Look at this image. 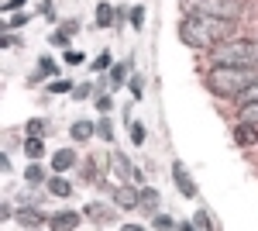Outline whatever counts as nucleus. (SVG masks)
<instances>
[{"label": "nucleus", "mask_w": 258, "mask_h": 231, "mask_svg": "<svg viewBox=\"0 0 258 231\" xmlns=\"http://www.w3.org/2000/svg\"><path fill=\"white\" fill-rule=\"evenodd\" d=\"M234 38V21L210 18V14H182L179 21V41L189 49H217Z\"/></svg>", "instance_id": "nucleus-1"}, {"label": "nucleus", "mask_w": 258, "mask_h": 231, "mask_svg": "<svg viewBox=\"0 0 258 231\" xmlns=\"http://www.w3.org/2000/svg\"><path fill=\"white\" fill-rule=\"evenodd\" d=\"M214 66H241V69H258V38H227L224 45L210 49Z\"/></svg>", "instance_id": "nucleus-2"}, {"label": "nucleus", "mask_w": 258, "mask_h": 231, "mask_svg": "<svg viewBox=\"0 0 258 231\" xmlns=\"http://www.w3.org/2000/svg\"><path fill=\"white\" fill-rule=\"evenodd\" d=\"M258 79V69H241V66H214L210 69V90L217 97H241Z\"/></svg>", "instance_id": "nucleus-3"}, {"label": "nucleus", "mask_w": 258, "mask_h": 231, "mask_svg": "<svg viewBox=\"0 0 258 231\" xmlns=\"http://www.w3.org/2000/svg\"><path fill=\"white\" fill-rule=\"evenodd\" d=\"M182 14H210V18H227L238 21L244 4L241 0H179Z\"/></svg>", "instance_id": "nucleus-4"}, {"label": "nucleus", "mask_w": 258, "mask_h": 231, "mask_svg": "<svg viewBox=\"0 0 258 231\" xmlns=\"http://www.w3.org/2000/svg\"><path fill=\"white\" fill-rule=\"evenodd\" d=\"M110 166H114V173H117L124 183H141V176H145L138 166H131V159H127L124 152H114V155H110Z\"/></svg>", "instance_id": "nucleus-5"}, {"label": "nucleus", "mask_w": 258, "mask_h": 231, "mask_svg": "<svg viewBox=\"0 0 258 231\" xmlns=\"http://www.w3.org/2000/svg\"><path fill=\"white\" fill-rule=\"evenodd\" d=\"M172 179H176V190L182 193L186 200H197V183H193V176L186 173L182 162H172Z\"/></svg>", "instance_id": "nucleus-6"}, {"label": "nucleus", "mask_w": 258, "mask_h": 231, "mask_svg": "<svg viewBox=\"0 0 258 231\" xmlns=\"http://www.w3.org/2000/svg\"><path fill=\"white\" fill-rule=\"evenodd\" d=\"M114 200H117L120 211H135V207H141V190L131 187V183H120L117 190H114Z\"/></svg>", "instance_id": "nucleus-7"}, {"label": "nucleus", "mask_w": 258, "mask_h": 231, "mask_svg": "<svg viewBox=\"0 0 258 231\" xmlns=\"http://www.w3.org/2000/svg\"><path fill=\"white\" fill-rule=\"evenodd\" d=\"M80 224H83V214H76V211H55L48 217V228L52 231H76Z\"/></svg>", "instance_id": "nucleus-8"}, {"label": "nucleus", "mask_w": 258, "mask_h": 231, "mask_svg": "<svg viewBox=\"0 0 258 231\" xmlns=\"http://www.w3.org/2000/svg\"><path fill=\"white\" fill-rule=\"evenodd\" d=\"M76 166V149H59V152L52 155V173H69Z\"/></svg>", "instance_id": "nucleus-9"}, {"label": "nucleus", "mask_w": 258, "mask_h": 231, "mask_svg": "<svg viewBox=\"0 0 258 231\" xmlns=\"http://www.w3.org/2000/svg\"><path fill=\"white\" fill-rule=\"evenodd\" d=\"M234 142H238L241 149L258 145V124H244V121H238V128H234Z\"/></svg>", "instance_id": "nucleus-10"}, {"label": "nucleus", "mask_w": 258, "mask_h": 231, "mask_svg": "<svg viewBox=\"0 0 258 231\" xmlns=\"http://www.w3.org/2000/svg\"><path fill=\"white\" fill-rule=\"evenodd\" d=\"M18 224L21 228H38V224H48V214L35 211V207H21L18 211Z\"/></svg>", "instance_id": "nucleus-11"}, {"label": "nucleus", "mask_w": 258, "mask_h": 231, "mask_svg": "<svg viewBox=\"0 0 258 231\" xmlns=\"http://www.w3.org/2000/svg\"><path fill=\"white\" fill-rule=\"evenodd\" d=\"M69 135H73V142H80V145H83V142H90V138L97 135V124H90V121H83V117H80V121H73Z\"/></svg>", "instance_id": "nucleus-12"}, {"label": "nucleus", "mask_w": 258, "mask_h": 231, "mask_svg": "<svg viewBox=\"0 0 258 231\" xmlns=\"http://www.w3.org/2000/svg\"><path fill=\"white\" fill-rule=\"evenodd\" d=\"M159 204H162V193L155 187H141V207L148 214H159Z\"/></svg>", "instance_id": "nucleus-13"}, {"label": "nucleus", "mask_w": 258, "mask_h": 231, "mask_svg": "<svg viewBox=\"0 0 258 231\" xmlns=\"http://www.w3.org/2000/svg\"><path fill=\"white\" fill-rule=\"evenodd\" d=\"M24 155H28L31 162H38L41 155H45V142L35 138V135H28V138H24Z\"/></svg>", "instance_id": "nucleus-14"}, {"label": "nucleus", "mask_w": 258, "mask_h": 231, "mask_svg": "<svg viewBox=\"0 0 258 231\" xmlns=\"http://www.w3.org/2000/svg\"><path fill=\"white\" fill-rule=\"evenodd\" d=\"M48 193H52V197H69V193H73V183H69V179H66V176H52V179H48Z\"/></svg>", "instance_id": "nucleus-15"}, {"label": "nucleus", "mask_w": 258, "mask_h": 231, "mask_svg": "<svg viewBox=\"0 0 258 231\" xmlns=\"http://www.w3.org/2000/svg\"><path fill=\"white\" fill-rule=\"evenodd\" d=\"M117 21V11H114V4H97V24L100 28H110Z\"/></svg>", "instance_id": "nucleus-16"}, {"label": "nucleus", "mask_w": 258, "mask_h": 231, "mask_svg": "<svg viewBox=\"0 0 258 231\" xmlns=\"http://www.w3.org/2000/svg\"><path fill=\"white\" fill-rule=\"evenodd\" d=\"M59 73V62L52 56H41L38 59V69H35V79H41V76H55Z\"/></svg>", "instance_id": "nucleus-17"}, {"label": "nucleus", "mask_w": 258, "mask_h": 231, "mask_svg": "<svg viewBox=\"0 0 258 231\" xmlns=\"http://www.w3.org/2000/svg\"><path fill=\"white\" fill-rule=\"evenodd\" d=\"M238 117L244 121V124H258V100H255V104H241Z\"/></svg>", "instance_id": "nucleus-18"}, {"label": "nucleus", "mask_w": 258, "mask_h": 231, "mask_svg": "<svg viewBox=\"0 0 258 231\" xmlns=\"http://www.w3.org/2000/svg\"><path fill=\"white\" fill-rule=\"evenodd\" d=\"M28 135L45 138L48 135V121H45V117H31V121H28Z\"/></svg>", "instance_id": "nucleus-19"}, {"label": "nucleus", "mask_w": 258, "mask_h": 231, "mask_svg": "<svg viewBox=\"0 0 258 231\" xmlns=\"http://www.w3.org/2000/svg\"><path fill=\"white\" fill-rule=\"evenodd\" d=\"M86 217H93V221H110V207H103V204H86Z\"/></svg>", "instance_id": "nucleus-20"}, {"label": "nucleus", "mask_w": 258, "mask_h": 231, "mask_svg": "<svg viewBox=\"0 0 258 231\" xmlns=\"http://www.w3.org/2000/svg\"><path fill=\"white\" fill-rule=\"evenodd\" d=\"M24 179H28V183H41V179H45V169H41L38 162H31V166L24 169Z\"/></svg>", "instance_id": "nucleus-21"}, {"label": "nucleus", "mask_w": 258, "mask_h": 231, "mask_svg": "<svg viewBox=\"0 0 258 231\" xmlns=\"http://www.w3.org/2000/svg\"><path fill=\"white\" fill-rule=\"evenodd\" d=\"M97 135L103 138V142H107V145H110V142H114V124H110V121H107V117H103V121H100V124H97Z\"/></svg>", "instance_id": "nucleus-22"}, {"label": "nucleus", "mask_w": 258, "mask_h": 231, "mask_svg": "<svg viewBox=\"0 0 258 231\" xmlns=\"http://www.w3.org/2000/svg\"><path fill=\"white\" fill-rule=\"evenodd\" d=\"M127 69H131V59H127V62H117V66L110 69V79H114V83H124V76H127Z\"/></svg>", "instance_id": "nucleus-23"}, {"label": "nucleus", "mask_w": 258, "mask_h": 231, "mask_svg": "<svg viewBox=\"0 0 258 231\" xmlns=\"http://www.w3.org/2000/svg\"><path fill=\"white\" fill-rule=\"evenodd\" d=\"M127 131H131V142H135V145L145 142V128H141L138 121H131V117H127Z\"/></svg>", "instance_id": "nucleus-24"}, {"label": "nucleus", "mask_w": 258, "mask_h": 231, "mask_svg": "<svg viewBox=\"0 0 258 231\" xmlns=\"http://www.w3.org/2000/svg\"><path fill=\"white\" fill-rule=\"evenodd\" d=\"M86 179H93V183L100 179V155H93V159L86 162Z\"/></svg>", "instance_id": "nucleus-25"}, {"label": "nucleus", "mask_w": 258, "mask_h": 231, "mask_svg": "<svg viewBox=\"0 0 258 231\" xmlns=\"http://www.w3.org/2000/svg\"><path fill=\"white\" fill-rule=\"evenodd\" d=\"M59 31L66 35V38H73V35L80 31V18H73V21H62V24H59Z\"/></svg>", "instance_id": "nucleus-26"}, {"label": "nucleus", "mask_w": 258, "mask_h": 231, "mask_svg": "<svg viewBox=\"0 0 258 231\" xmlns=\"http://www.w3.org/2000/svg\"><path fill=\"white\" fill-rule=\"evenodd\" d=\"M76 86L73 83H66V79H55V83H48V94H73Z\"/></svg>", "instance_id": "nucleus-27"}, {"label": "nucleus", "mask_w": 258, "mask_h": 231, "mask_svg": "<svg viewBox=\"0 0 258 231\" xmlns=\"http://www.w3.org/2000/svg\"><path fill=\"white\" fill-rule=\"evenodd\" d=\"M93 104H97V111H100V114H107V111L114 107V100H110L107 94H97V97H93Z\"/></svg>", "instance_id": "nucleus-28"}, {"label": "nucleus", "mask_w": 258, "mask_h": 231, "mask_svg": "<svg viewBox=\"0 0 258 231\" xmlns=\"http://www.w3.org/2000/svg\"><path fill=\"white\" fill-rule=\"evenodd\" d=\"M90 66H93L97 73H103V69H110V52L103 49V52H100V56H97V62H90Z\"/></svg>", "instance_id": "nucleus-29"}, {"label": "nucleus", "mask_w": 258, "mask_h": 231, "mask_svg": "<svg viewBox=\"0 0 258 231\" xmlns=\"http://www.w3.org/2000/svg\"><path fill=\"white\" fill-rule=\"evenodd\" d=\"M155 228H159V231H172V228H176V224H172V217H169V214H155Z\"/></svg>", "instance_id": "nucleus-30"}, {"label": "nucleus", "mask_w": 258, "mask_h": 231, "mask_svg": "<svg viewBox=\"0 0 258 231\" xmlns=\"http://www.w3.org/2000/svg\"><path fill=\"white\" fill-rule=\"evenodd\" d=\"M238 100H241V104H255V100H258V79H255V83H251V86H248V90L238 97Z\"/></svg>", "instance_id": "nucleus-31"}, {"label": "nucleus", "mask_w": 258, "mask_h": 231, "mask_svg": "<svg viewBox=\"0 0 258 231\" xmlns=\"http://www.w3.org/2000/svg\"><path fill=\"white\" fill-rule=\"evenodd\" d=\"M197 228L214 231V224H210V214H207V211H197Z\"/></svg>", "instance_id": "nucleus-32"}, {"label": "nucleus", "mask_w": 258, "mask_h": 231, "mask_svg": "<svg viewBox=\"0 0 258 231\" xmlns=\"http://www.w3.org/2000/svg\"><path fill=\"white\" fill-rule=\"evenodd\" d=\"M131 24H135V28L145 24V7H131Z\"/></svg>", "instance_id": "nucleus-33"}, {"label": "nucleus", "mask_w": 258, "mask_h": 231, "mask_svg": "<svg viewBox=\"0 0 258 231\" xmlns=\"http://www.w3.org/2000/svg\"><path fill=\"white\" fill-rule=\"evenodd\" d=\"M90 90H93L90 83H80V86L73 90V97H76V100H86V97H93V94H90Z\"/></svg>", "instance_id": "nucleus-34"}, {"label": "nucleus", "mask_w": 258, "mask_h": 231, "mask_svg": "<svg viewBox=\"0 0 258 231\" xmlns=\"http://www.w3.org/2000/svg\"><path fill=\"white\" fill-rule=\"evenodd\" d=\"M66 62H69V66H80V62H86V56H83V52H73V49H69V52H66Z\"/></svg>", "instance_id": "nucleus-35"}, {"label": "nucleus", "mask_w": 258, "mask_h": 231, "mask_svg": "<svg viewBox=\"0 0 258 231\" xmlns=\"http://www.w3.org/2000/svg\"><path fill=\"white\" fill-rule=\"evenodd\" d=\"M24 4H28V0H7V4H4V11H7V14H18Z\"/></svg>", "instance_id": "nucleus-36"}, {"label": "nucleus", "mask_w": 258, "mask_h": 231, "mask_svg": "<svg viewBox=\"0 0 258 231\" xmlns=\"http://www.w3.org/2000/svg\"><path fill=\"white\" fill-rule=\"evenodd\" d=\"M141 94H145V90H141V76H131V97L141 100Z\"/></svg>", "instance_id": "nucleus-37"}, {"label": "nucleus", "mask_w": 258, "mask_h": 231, "mask_svg": "<svg viewBox=\"0 0 258 231\" xmlns=\"http://www.w3.org/2000/svg\"><path fill=\"white\" fill-rule=\"evenodd\" d=\"M48 41H52V45H59V49H66V45H69V38H66L62 31H55V35H48Z\"/></svg>", "instance_id": "nucleus-38"}, {"label": "nucleus", "mask_w": 258, "mask_h": 231, "mask_svg": "<svg viewBox=\"0 0 258 231\" xmlns=\"http://www.w3.org/2000/svg\"><path fill=\"white\" fill-rule=\"evenodd\" d=\"M24 14H11V21H7V31H11V28H21V24H24Z\"/></svg>", "instance_id": "nucleus-39"}, {"label": "nucleus", "mask_w": 258, "mask_h": 231, "mask_svg": "<svg viewBox=\"0 0 258 231\" xmlns=\"http://www.w3.org/2000/svg\"><path fill=\"white\" fill-rule=\"evenodd\" d=\"M41 14H45V18H48V21H55V11H52V4H48V0L41 4Z\"/></svg>", "instance_id": "nucleus-40"}, {"label": "nucleus", "mask_w": 258, "mask_h": 231, "mask_svg": "<svg viewBox=\"0 0 258 231\" xmlns=\"http://www.w3.org/2000/svg\"><path fill=\"white\" fill-rule=\"evenodd\" d=\"M179 231H197V221H182V224H179Z\"/></svg>", "instance_id": "nucleus-41"}, {"label": "nucleus", "mask_w": 258, "mask_h": 231, "mask_svg": "<svg viewBox=\"0 0 258 231\" xmlns=\"http://www.w3.org/2000/svg\"><path fill=\"white\" fill-rule=\"evenodd\" d=\"M124 231H148V228H138V224H127Z\"/></svg>", "instance_id": "nucleus-42"}]
</instances>
